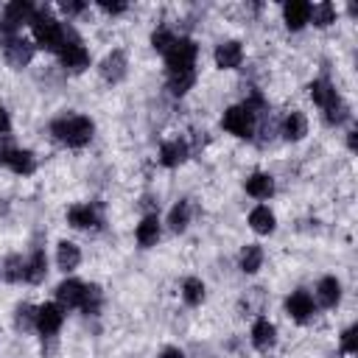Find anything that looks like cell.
<instances>
[{
  "instance_id": "e0dca14e",
  "label": "cell",
  "mask_w": 358,
  "mask_h": 358,
  "mask_svg": "<svg viewBox=\"0 0 358 358\" xmlns=\"http://www.w3.org/2000/svg\"><path fill=\"white\" fill-rule=\"evenodd\" d=\"M243 187H246V193H249L252 199L266 201V199H271V196H274V176H271V173H266V171H255V173H249V176H246Z\"/></svg>"
},
{
  "instance_id": "cb8c5ba5",
  "label": "cell",
  "mask_w": 358,
  "mask_h": 358,
  "mask_svg": "<svg viewBox=\"0 0 358 358\" xmlns=\"http://www.w3.org/2000/svg\"><path fill=\"white\" fill-rule=\"evenodd\" d=\"M134 238H137V243H140L143 249L154 246V243L159 241V218H157V215H145V218L137 224Z\"/></svg>"
},
{
  "instance_id": "ac0fdd59",
  "label": "cell",
  "mask_w": 358,
  "mask_h": 358,
  "mask_svg": "<svg viewBox=\"0 0 358 358\" xmlns=\"http://www.w3.org/2000/svg\"><path fill=\"white\" fill-rule=\"evenodd\" d=\"M34 53H36V45L20 36V39H14V42L6 48V62H8V67H14V70H22L25 64H31Z\"/></svg>"
},
{
  "instance_id": "5bb4252c",
  "label": "cell",
  "mask_w": 358,
  "mask_h": 358,
  "mask_svg": "<svg viewBox=\"0 0 358 358\" xmlns=\"http://www.w3.org/2000/svg\"><path fill=\"white\" fill-rule=\"evenodd\" d=\"M187 157H190V148H187V143L182 137L165 140L159 145V165H165V168H179Z\"/></svg>"
},
{
  "instance_id": "30bf717a",
  "label": "cell",
  "mask_w": 358,
  "mask_h": 358,
  "mask_svg": "<svg viewBox=\"0 0 358 358\" xmlns=\"http://www.w3.org/2000/svg\"><path fill=\"white\" fill-rule=\"evenodd\" d=\"M67 224L76 227V229H95L101 224V213H98L95 204L81 201V204H73L67 210Z\"/></svg>"
},
{
  "instance_id": "836d02e7",
  "label": "cell",
  "mask_w": 358,
  "mask_h": 358,
  "mask_svg": "<svg viewBox=\"0 0 358 358\" xmlns=\"http://www.w3.org/2000/svg\"><path fill=\"white\" fill-rule=\"evenodd\" d=\"M101 302H103V294H101V288H98V285H87V291H84V299H81V310H84L87 316H95V313L101 310Z\"/></svg>"
},
{
  "instance_id": "b9f144b4",
  "label": "cell",
  "mask_w": 358,
  "mask_h": 358,
  "mask_svg": "<svg viewBox=\"0 0 358 358\" xmlns=\"http://www.w3.org/2000/svg\"><path fill=\"white\" fill-rule=\"evenodd\" d=\"M347 148H350V151H355V148H358V131H355V129H350V131H347Z\"/></svg>"
},
{
  "instance_id": "f1b7e54d",
  "label": "cell",
  "mask_w": 358,
  "mask_h": 358,
  "mask_svg": "<svg viewBox=\"0 0 358 358\" xmlns=\"http://www.w3.org/2000/svg\"><path fill=\"white\" fill-rule=\"evenodd\" d=\"M187 224H190V201L182 199V201H176V204L171 207V213H168V227H171L173 232H185Z\"/></svg>"
},
{
  "instance_id": "4fadbf2b",
  "label": "cell",
  "mask_w": 358,
  "mask_h": 358,
  "mask_svg": "<svg viewBox=\"0 0 358 358\" xmlns=\"http://www.w3.org/2000/svg\"><path fill=\"white\" fill-rule=\"evenodd\" d=\"M252 347L260 350V352H268L274 344H277V327L274 322H268L266 316H257L255 324H252Z\"/></svg>"
},
{
  "instance_id": "5b68a950",
  "label": "cell",
  "mask_w": 358,
  "mask_h": 358,
  "mask_svg": "<svg viewBox=\"0 0 358 358\" xmlns=\"http://www.w3.org/2000/svg\"><path fill=\"white\" fill-rule=\"evenodd\" d=\"M0 165L8 168L17 176H31L36 171V157L28 148H17V145H0Z\"/></svg>"
},
{
  "instance_id": "7a4b0ae2",
  "label": "cell",
  "mask_w": 358,
  "mask_h": 358,
  "mask_svg": "<svg viewBox=\"0 0 358 358\" xmlns=\"http://www.w3.org/2000/svg\"><path fill=\"white\" fill-rule=\"evenodd\" d=\"M31 31H34V45L45 48L50 53H59L64 48V42L73 36V31L64 22H59L56 17H50L48 11H36V17L31 22Z\"/></svg>"
},
{
  "instance_id": "60d3db41",
  "label": "cell",
  "mask_w": 358,
  "mask_h": 358,
  "mask_svg": "<svg viewBox=\"0 0 358 358\" xmlns=\"http://www.w3.org/2000/svg\"><path fill=\"white\" fill-rule=\"evenodd\" d=\"M159 358H185V352H182V350H179V347H165V350H162V355H159Z\"/></svg>"
},
{
  "instance_id": "d4e9b609",
  "label": "cell",
  "mask_w": 358,
  "mask_h": 358,
  "mask_svg": "<svg viewBox=\"0 0 358 358\" xmlns=\"http://www.w3.org/2000/svg\"><path fill=\"white\" fill-rule=\"evenodd\" d=\"M78 263H81V249L73 241H59V246H56V266L62 271H73Z\"/></svg>"
},
{
  "instance_id": "d6986e66",
  "label": "cell",
  "mask_w": 358,
  "mask_h": 358,
  "mask_svg": "<svg viewBox=\"0 0 358 358\" xmlns=\"http://www.w3.org/2000/svg\"><path fill=\"white\" fill-rule=\"evenodd\" d=\"M34 17H36V6L34 3H28V0H11V3H6V8H3V20H8L11 25H31L34 22Z\"/></svg>"
},
{
  "instance_id": "8992f818",
  "label": "cell",
  "mask_w": 358,
  "mask_h": 358,
  "mask_svg": "<svg viewBox=\"0 0 358 358\" xmlns=\"http://www.w3.org/2000/svg\"><path fill=\"white\" fill-rule=\"evenodd\" d=\"M56 56H59L62 67L70 70V73H84V70L90 67V50L81 45V39H78L76 34L64 42V48H62Z\"/></svg>"
},
{
  "instance_id": "4dcf8cb0",
  "label": "cell",
  "mask_w": 358,
  "mask_h": 358,
  "mask_svg": "<svg viewBox=\"0 0 358 358\" xmlns=\"http://www.w3.org/2000/svg\"><path fill=\"white\" fill-rule=\"evenodd\" d=\"M310 22H313L316 28H327V25H333V22H336V6L327 3V0L310 6Z\"/></svg>"
},
{
  "instance_id": "d6a6232c",
  "label": "cell",
  "mask_w": 358,
  "mask_h": 358,
  "mask_svg": "<svg viewBox=\"0 0 358 358\" xmlns=\"http://www.w3.org/2000/svg\"><path fill=\"white\" fill-rule=\"evenodd\" d=\"M322 112H324V123H327V126H341V123L350 120V106H347L341 98H338L336 103H330L327 109H322Z\"/></svg>"
},
{
  "instance_id": "2e32d148",
  "label": "cell",
  "mask_w": 358,
  "mask_h": 358,
  "mask_svg": "<svg viewBox=\"0 0 358 358\" xmlns=\"http://www.w3.org/2000/svg\"><path fill=\"white\" fill-rule=\"evenodd\" d=\"M84 291H87V282L81 280H62L56 285V302L62 308H81V299H84Z\"/></svg>"
},
{
  "instance_id": "7402d4cb",
  "label": "cell",
  "mask_w": 358,
  "mask_h": 358,
  "mask_svg": "<svg viewBox=\"0 0 358 358\" xmlns=\"http://www.w3.org/2000/svg\"><path fill=\"white\" fill-rule=\"evenodd\" d=\"M308 92H310V98H313V103H316L319 109H327L330 103L338 101V92H336V87H333L327 78H313L310 87H308Z\"/></svg>"
},
{
  "instance_id": "f35d334b",
  "label": "cell",
  "mask_w": 358,
  "mask_h": 358,
  "mask_svg": "<svg viewBox=\"0 0 358 358\" xmlns=\"http://www.w3.org/2000/svg\"><path fill=\"white\" fill-rule=\"evenodd\" d=\"M62 11L67 17H76V14H84L87 11V3H62Z\"/></svg>"
},
{
  "instance_id": "44dd1931",
  "label": "cell",
  "mask_w": 358,
  "mask_h": 358,
  "mask_svg": "<svg viewBox=\"0 0 358 358\" xmlns=\"http://www.w3.org/2000/svg\"><path fill=\"white\" fill-rule=\"evenodd\" d=\"M48 277V255L45 249H34L31 257H25V282L39 285Z\"/></svg>"
},
{
  "instance_id": "4316f807",
  "label": "cell",
  "mask_w": 358,
  "mask_h": 358,
  "mask_svg": "<svg viewBox=\"0 0 358 358\" xmlns=\"http://www.w3.org/2000/svg\"><path fill=\"white\" fill-rule=\"evenodd\" d=\"M260 266H263V249L257 243H246L241 249V255H238V268L243 274H255Z\"/></svg>"
},
{
  "instance_id": "603a6c76",
  "label": "cell",
  "mask_w": 358,
  "mask_h": 358,
  "mask_svg": "<svg viewBox=\"0 0 358 358\" xmlns=\"http://www.w3.org/2000/svg\"><path fill=\"white\" fill-rule=\"evenodd\" d=\"M249 227L257 232V235H271L277 229V218L274 213L266 207V204H257L252 213H249Z\"/></svg>"
},
{
  "instance_id": "74e56055",
  "label": "cell",
  "mask_w": 358,
  "mask_h": 358,
  "mask_svg": "<svg viewBox=\"0 0 358 358\" xmlns=\"http://www.w3.org/2000/svg\"><path fill=\"white\" fill-rule=\"evenodd\" d=\"M98 8H101V11H106V14H123L129 6H126V3H106V0H101V3H98Z\"/></svg>"
},
{
  "instance_id": "8d00e7d4",
  "label": "cell",
  "mask_w": 358,
  "mask_h": 358,
  "mask_svg": "<svg viewBox=\"0 0 358 358\" xmlns=\"http://www.w3.org/2000/svg\"><path fill=\"white\" fill-rule=\"evenodd\" d=\"M14 39H20V28H17V25H11L8 20H3V17H0V48L6 50V48L14 42Z\"/></svg>"
},
{
  "instance_id": "ab89813d",
  "label": "cell",
  "mask_w": 358,
  "mask_h": 358,
  "mask_svg": "<svg viewBox=\"0 0 358 358\" xmlns=\"http://www.w3.org/2000/svg\"><path fill=\"white\" fill-rule=\"evenodd\" d=\"M8 131H11V117H8V112L0 106V140L8 137Z\"/></svg>"
},
{
  "instance_id": "ffe728a7",
  "label": "cell",
  "mask_w": 358,
  "mask_h": 358,
  "mask_svg": "<svg viewBox=\"0 0 358 358\" xmlns=\"http://www.w3.org/2000/svg\"><path fill=\"white\" fill-rule=\"evenodd\" d=\"M280 134H282V140H288V143H299V140L308 134V117H305L299 109L288 112V115L282 117V123H280Z\"/></svg>"
},
{
  "instance_id": "8fae6325",
  "label": "cell",
  "mask_w": 358,
  "mask_h": 358,
  "mask_svg": "<svg viewBox=\"0 0 358 358\" xmlns=\"http://www.w3.org/2000/svg\"><path fill=\"white\" fill-rule=\"evenodd\" d=\"M282 22L288 31H302L310 22V3L305 0H288L282 6Z\"/></svg>"
},
{
  "instance_id": "6da1fadb",
  "label": "cell",
  "mask_w": 358,
  "mask_h": 358,
  "mask_svg": "<svg viewBox=\"0 0 358 358\" xmlns=\"http://www.w3.org/2000/svg\"><path fill=\"white\" fill-rule=\"evenodd\" d=\"M50 134L67 148H84L95 134V123L87 115H59L50 123Z\"/></svg>"
},
{
  "instance_id": "52a82bcc",
  "label": "cell",
  "mask_w": 358,
  "mask_h": 358,
  "mask_svg": "<svg viewBox=\"0 0 358 358\" xmlns=\"http://www.w3.org/2000/svg\"><path fill=\"white\" fill-rule=\"evenodd\" d=\"M64 324V308L59 302H45L36 308V324L34 330L42 333L45 338H53Z\"/></svg>"
},
{
  "instance_id": "7c38bea8",
  "label": "cell",
  "mask_w": 358,
  "mask_h": 358,
  "mask_svg": "<svg viewBox=\"0 0 358 358\" xmlns=\"http://www.w3.org/2000/svg\"><path fill=\"white\" fill-rule=\"evenodd\" d=\"M126 67H129L126 53H123V50H112V53L103 56V62H101L98 70H101V78H103L106 84H117V81H123Z\"/></svg>"
},
{
  "instance_id": "83f0119b",
  "label": "cell",
  "mask_w": 358,
  "mask_h": 358,
  "mask_svg": "<svg viewBox=\"0 0 358 358\" xmlns=\"http://www.w3.org/2000/svg\"><path fill=\"white\" fill-rule=\"evenodd\" d=\"M0 277L6 282H22L25 280V257L22 255H8L0 266Z\"/></svg>"
},
{
  "instance_id": "f546056e",
  "label": "cell",
  "mask_w": 358,
  "mask_h": 358,
  "mask_svg": "<svg viewBox=\"0 0 358 358\" xmlns=\"http://www.w3.org/2000/svg\"><path fill=\"white\" fill-rule=\"evenodd\" d=\"M204 296H207V288H204V282H201L199 277H187V280L182 282V299H185L190 308L201 305Z\"/></svg>"
},
{
  "instance_id": "e575fe53",
  "label": "cell",
  "mask_w": 358,
  "mask_h": 358,
  "mask_svg": "<svg viewBox=\"0 0 358 358\" xmlns=\"http://www.w3.org/2000/svg\"><path fill=\"white\" fill-rule=\"evenodd\" d=\"M176 42V36H173V31H168V28H157L154 34H151V48L157 50V53H168V48Z\"/></svg>"
},
{
  "instance_id": "277c9868",
  "label": "cell",
  "mask_w": 358,
  "mask_h": 358,
  "mask_svg": "<svg viewBox=\"0 0 358 358\" xmlns=\"http://www.w3.org/2000/svg\"><path fill=\"white\" fill-rule=\"evenodd\" d=\"M221 126H224L229 134L241 137V140H252L255 131H257V117H255L243 103H235V106L224 109V115H221Z\"/></svg>"
},
{
  "instance_id": "d590c367",
  "label": "cell",
  "mask_w": 358,
  "mask_h": 358,
  "mask_svg": "<svg viewBox=\"0 0 358 358\" xmlns=\"http://www.w3.org/2000/svg\"><path fill=\"white\" fill-rule=\"evenodd\" d=\"M355 350H358V327L350 324V327L341 333V352H344V355H352Z\"/></svg>"
},
{
  "instance_id": "484cf974",
  "label": "cell",
  "mask_w": 358,
  "mask_h": 358,
  "mask_svg": "<svg viewBox=\"0 0 358 358\" xmlns=\"http://www.w3.org/2000/svg\"><path fill=\"white\" fill-rule=\"evenodd\" d=\"M196 84V70H185V73H171L168 81H165V90L173 95V98H182L190 92V87Z\"/></svg>"
},
{
  "instance_id": "9c48e42d",
  "label": "cell",
  "mask_w": 358,
  "mask_h": 358,
  "mask_svg": "<svg viewBox=\"0 0 358 358\" xmlns=\"http://www.w3.org/2000/svg\"><path fill=\"white\" fill-rule=\"evenodd\" d=\"M213 59H215V67H221V70H235V67H241V62H243V45H241L238 39H224V42L215 45Z\"/></svg>"
},
{
  "instance_id": "1f68e13d",
  "label": "cell",
  "mask_w": 358,
  "mask_h": 358,
  "mask_svg": "<svg viewBox=\"0 0 358 358\" xmlns=\"http://www.w3.org/2000/svg\"><path fill=\"white\" fill-rule=\"evenodd\" d=\"M34 324H36V308L28 305V302L17 305V310H14V327L20 333H28V330H34Z\"/></svg>"
},
{
  "instance_id": "ba28073f",
  "label": "cell",
  "mask_w": 358,
  "mask_h": 358,
  "mask_svg": "<svg viewBox=\"0 0 358 358\" xmlns=\"http://www.w3.org/2000/svg\"><path fill=\"white\" fill-rule=\"evenodd\" d=\"M285 313H288L294 322L305 324V322H310V319H313V313H316V302H313V296H310L305 288L291 291V294H288V299H285Z\"/></svg>"
},
{
  "instance_id": "9a60e30c",
  "label": "cell",
  "mask_w": 358,
  "mask_h": 358,
  "mask_svg": "<svg viewBox=\"0 0 358 358\" xmlns=\"http://www.w3.org/2000/svg\"><path fill=\"white\" fill-rule=\"evenodd\" d=\"M313 302H316V305H322V308H336V305L341 302V282H338L333 274L322 277V280L316 282Z\"/></svg>"
},
{
  "instance_id": "3957f363",
  "label": "cell",
  "mask_w": 358,
  "mask_h": 358,
  "mask_svg": "<svg viewBox=\"0 0 358 358\" xmlns=\"http://www.w3.org/2000/svg\"><path fill=\"white\" fill-rule=\"evenodd\" d=\"M196 56H199L196 42L190 36H176V42L165 53V70H168V76L171 73H185V70H196Z\"/></svg>"
}]
</instances>
